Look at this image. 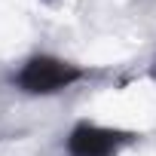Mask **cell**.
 <instances>
[{
  "label": "cell",
  "instance_id": "1",
  "mask_svg": "<svg viewBox=\"0 0 156 156\" xmlns=\"http://www.w3.org/2000/svg\"><path fill=\"white\" fill-rule=\"evenodd\" d=\"M80 80H83V70L58 55H34L16 73V86L28 95H55Z\"/></svg>",
  "mask_w": 156,
  "mask_h": 156
},
{
  "label": "cell",
  "instance_id": "2",
  "mask_svg": "<svg viewBox=\"0 0 156 156\" xmlns=\"http://www.w3.org/2000/svg\"><path fill=\"white\" fill-rule=\"evenodd\" d=\"M129 132L95 126V122H80L67 135V153L70 156H116L119 147L129 141Z\"/></svg>",
  "mask_w": 156,
  "mask_h": 156
}]
</instances>
